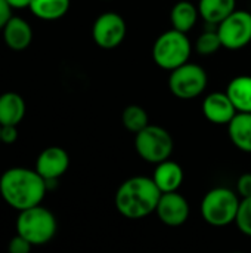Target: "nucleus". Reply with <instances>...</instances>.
Here are the masks:
<instances>
[{
	"mask_svg": "<svg viewBox=\"0 0 251 253\" xmlns=\"http://www.w3.org/2000/svg\"><path fill=\"white\" fill-rule=\"evenodd\" d=\"M46 191V181L36 169L12 168L0 176V194L3 200L19 212L40 205Z\"/></svg>",
	"mask_w": 251,
	"mask_h": 253,
	"instance_id": "nucleus-1",
	"label": "nucleus"
},
{
	"mask_svg": "<svg viewBox=\"0 0 251 253\" xmlns=\"http://www.w3.org/2000/svg\"><path fill=\"white\" fill-rule=\"evenodd\" d=\"M161 191L152 178L133 176L117 190L114 203L120 215L127 219H142L155 212Z\"/></svg>",
	"mask_w": 251,
	"mask_h": 253,
	"instance_id": "nucleus-2",
	"label": "nucleus"
},
{
	"mask_svg": "<svg viewBox=\"0 0 251 253\" xmlns=\"http://www.w3.org/2000/svg\"><path fill=\"white\" fill-rule=\"evenodd\" d=\"M56 228L55 215L40 205L21 211L16 219V234L22 236L33 246L49 243L55 237Z\"/></svg>",
	"mask_w": 251,
	"mask_h": 253,
	"instance_id": "nucleus-3",
	"label": "nucleus"
},
{
	"mask_svg": "<svg viewBox=\"0 0 251 253\" xmlns=\"http://www.w3.org/2000/svg\"><path fill=\"white\" fill-rule=\"evenodd\" d=\"M238 197V193L225 187L210 190L201 202V215L204 221L213 227H226L235 222L241 202Z\"/></svg>",
	"mask_w": 251,
	"mask_h": 253,
	"instance_id": "nucleus-4",
	"label": "nucleus"
},
{
	"mask_svg": "<svg viewBox=\"0 0 251 253\" xmlns=\"http://www.w3.org/2000/svg\"><path fill=\"white\" fill-rule=\"evenodd\" d=\"M191 56V42L186 33L175 28L163 33L152 46V58L155 64L167 71H172L185 62Z\"/></svg>",
	"mask_w": 251,
	"mask_h": 253,
	"instance_id": "nucleus-5",
	"label": "nucleus"
},
{
	"mask_svg": "<svg viewBox=\"0 0 251 253\" xmlns=\"http://www.w3.org/2000/svg\"><path fill=\"white\" fill-rule=\"evenodd\" d=\"M135 148L142 160L158 165L170 159L173 153V138L164 127L148 125L136 133Z\"/></svg>",
	"mask_w": 251,
	"mask_h": 253,
	"instance_id": "nucleus-6",
	"label": "nucleus"
},
{
	"mask_svg": "<svg viewBox=\"0 0 251 253\" xmlns=\"http://www.w3.org/2000/svg\"><path fill=\"white\" fill-rule=\"evenodd\" d=\"M207 82L206 70L188 61L170 71L169 87L179 99H194L206 90Z\"/></svg>",
	"mask_w": 251,
	"mask_h": 253,
	"instance_id": "nucleus-7",
	"label": "nucleus"
},
{
	"mask_svg": "<svg viewBox=\"0 0 251 253\" xmlns=\"http://www.w3.org/2000/svg\"><path fill=\"white\" fill-rule=\"evenodd\" d=\"M217 34L226 49L237 50L247 46L251 42V13L235 9L217 25Z\"/></svg>",
	"mask_w": 251,
	"mask_h": 253,
	"instance_id": "nucleus-8",
	"label": "nucleus"
},
{
	"mask_svg": "<svg viewBox=\"0 0 251 253\" xmlns=\"http://www.w3.org/2000/svg\"><path fill=\"white\" fill-rule=\"evenodd\" d=\"M126 21L120 13L105 12L96 18L92 27V37L102 49H114L126 37Z\"/></svg>",
	"mask_w": 251,
	"mask_h": 253,
	"instance_id": "nucleus-9",
	"label": "nucleus"
},
{
	"mask_svg": "<svg viewBox=\"0 0 251 253\" xmlns=\"http://www.w3.org/2000/svg\"><path fill=\"white\" fill-rule=\"evenodd\" d=\"M155 213L163 224L169 227H180L189 218V205L178 191L161 193Z\"/></svg>",
	"mask_w": 251,
	"mask_h": 253,
	"instance_id": "nucleus-10",
	"label": "nucleus"
},
{
	"mask_svg": "<svg viewBox=\"0 0 251 253\" xmlns=\"http://www.w3.org/2000/svg\"><path fill=\"white\" fill-rule=\"evenodd\" d=\"M70 166V156L61 147H47L36 162V170L47 181L61 178Z\"/></svg>",
	"mask_w": 251,
	"mask_h": 253,
	"instance_id": "nucleus-11",
	"label": "nucleus"
},
{
	"mask_svg": "<svg viewBox=\"0 0 251 253\" xmlns=\"http://www.w3.org/2000/svg\"><path fill=\"white\" fill-rule=\"evenodd\" d=\"M237 113L238 111L226 92H213L203 101V114L210 123L228 125Z\"/></svg>",
	"mask_w": 251,
	"mask_h": 253,
	"instance_id": "nucleus-12",
	"label": "nucleus"
},
{
	"mask_svg": "<svg viewBox=\"0 0 251 253\" xmlns=\"http://www.w3.org/2000/svg\"><path fill=\"white\" fill-rule=\"evenodd\" d=\"M3 39L4 43L12 50H24L31 44L33 30L30 24L18 16H10V19L3 27Z\"/></svg>",
	"mask_w": 251,
	"mask_h": 253,
	"instance_id": "nucleus-13",
	"label": "nucleus"
},
{
	"mask_svg": "<svg viewBox=\"0 0 251 253\" xmlns=\"http://www.w3.org/2000/svg\"><path fill=\"white\" fill-rule=\"evenodd\" d=\"M152 179L161 193L178 191L183 182V170L182 166L173 160H164L157 165Z\"/></svg>",
	"mask_w": 251,
	"mask_h": 253,
	"instance_id": "nucleus-14",
	"label": "nucleus"
},
{
	"mask_svg": "<svg viewBox=\"0 0 251 253\" xmlns=\"http://www.w3.org/2000/svg\"><path fill=\"white\" fill-rule=\"evenodd\" d=\"M228 132L232 144L238 150L251 153V113L238 111L228 123Z\"/></svg>",
	"mask_w": 251,
	"mask_h": 253,
	"instance_id": "nucleus-15",
	"label": "nucleus"
},
{
	"mask_svg": "<svg viewBox=\"0 0 251 253\" xmlns=\"http://www.w3.org/2000/svg\"><path fill=\"white\" fill-rule=\"evenodd\" d=\"M25 116V102L21 95L6 92L0 95V125L18 126Z\"/></svg>",
	"mask_w": 251,
	"mask_h": 253,
	"instance_id": "nucleus-16",
	"label": "nucleus"
},
{
	"mask_svg": "<svg viewBox=\"0 0 251 253\" xmlns=\"http://www.w3.org/2000/svg\"><path fill=\"white\" fill-rule=\"evenodd\" d=\"M226 93L237 111L251 113V76L234 77L226 87Z\"/></svg>",
	"mask_w": 251,
	"mask_h": 253,
	"instance_id": "nucleus-17",
	"label": "nucleus"
},
{
	"mask_svg": "<svg viewBox=\"0 0 251 253\" xmlns=\"http://www.w3.org/2000/svg\"><path fill=\"white\" fill-rule=\"evenodd\" d=\"M198 15H200V10L198 7H195L194 3L188 0H180L172 7V12H170L172 27L178 31L189 33L194 28L198 19Z\"/></svg>",
	"mask_w": 251,
	"mask_h": 253,
	"instance_id": "nucleus-18",
	"label": "nucleus"
},
{
	"mask_svg": "<svg viewBox=\"0 0 251 253\" xmlns=\"http://www.w3.org/2000/svg\"><path fill=\"white\" fill-rule=\"evenodd\" d=\"M237 0H200L198 10L209 24H220L235 10Z\"/></svg>",
	"mask_w": 251,
	"mask_h": 253,
	"instance_id": "nucleus-19",
	"label": "nucleus"
},
{
	"mask_svg": "<svg viewBox=\"0 0 251 253\" xmlns=\"http://www.w3.org/2000/svg\"><path fill=\"white\" fill-rule=\"evenodd\" d=\"M70 9V0H31L30 10L43 21H56Z\"/></svg>",
	"mask_w": 251,
	"mask_h": 253,
	"instance_id": "nucleus-20",
	"label": "nucleus"
},
{
	"mask_svg": "<svg viewBox=\"0 0 251 253\" xmlns=\"http://www.w3.org/2000/svg\"><path fill=\"white\" fill-rule=\"evenodd\" d=\"M121 122L129 132L138 133L149 125V117L145 108H142L141 105H129L121 114Z\"/></svg>",
	"mask_w": 251,
	"mask_h": 253,
	"instance_id": "nucleus-21",
	"label": "nucleus"
},
{
	"mask_svg": "<svg viewBox=\"0 0 251 253\" xmlns=\"http://www.w3.org/2000/svg\"><path fill=\"white\" fill-rule=\"evenodd\" d=\"M222 46V40L216 31H204L195 42V50L203 56H210L216 53Z\"/></svg>",
	"mask_w": 251,
	"mask_h": 253,
	"instance_id": "nucleus-22",
	"label": "nucleus"
},
{
	"mask_svg": "<svg viewBox=\"0 0 251 253\" xmlns=\"http://www.w3.org/2000/svg\"><path fill=\"white\" fill-rule=\"evenodd\" d=\"M235 224L243 234L251 237V197L241 199Z\"/></svg>",
	"mask_w": 251,
	"mask_h": 253,
	"instance_id": "nucleus-23",
	"label": "nucleus"
},
{
	"mask_svg": "<svg viewBox=\"0 0 251 253\" xmlns=\"http://www.w3.org/2000/svg\"><path fill=\"white\" fill-rule=\"evenodd\" d=\"M31 248H33V245L28 240H25L22 236H19V234H16L9 242V246H7V249H9L10 253H28L31 251Z\"/></svg>",
	"mask_w": 251,
	"mask_h": 253,
	"instance_id": "nucleus-24",
	"label": "nucleus"
},
{
	"mask_svg": "<svg viewBox=\"0 0 251 253\" xmlns=\"http://www.w3.org/2000/svg\"><path fill=\"white\" fill-rule=\"evenodd\" d=\"M237 193L241 199L251 197V173H244L238 178Z\"/></svg>",
	"mask_w": 251,
	"mask_h": 253,
	"instance_id": "nucleus-25",
	"label": "nucleus"
},
{
	"mask_svg": "<svg viewBox=\"0 0 251 253\" xmlns=\"http://www.w3.org/2000/svg\"><path fill=\"white\" fill-rule=\"evenodd\" d=\"M0 139L3 144H13L18 139V130L15 125H1L0 130Z\"/></svg>",
	"mask_w": 251,
	"mask_h": 253,
	"instance_id": "nucleus-26",
	"label": "nucleus"
},
{
	"mask_svg": "<svg viewBox=\"0 0 251 253\" xmlns=\"http://www.w3.org/2000/svg\"><path fill=\"white\" fill-rule=\"evenodd\" d=\"M12 16V7L9 6L7 0H0V30L6 25V22Z\"/></svg>",
	"mask_w": 251,
	"mask_h": 253,
	"instance_id": "nucleus-27",
	"label": "nucleus"
},
{
	"mask_svg": "<svg viewBox=\"0 0 251 253\" xmlns=\"http://www.w3.org/2000/svg\"><path fill=\"white\" fill-rule=\"evenodd\" d=\"M7 3L12 9H25L30 7L31 0H7Z\"/></svg>",
	"mask_w": 251,
	"mask_h": 253,
	"instance_id": "nucleus-28",
	"label": "nucleus"
},
{
	"mask_svg": "<svg viewBox=\"0 0 251 253\" xmlns=\"http://www.w3.org/2000/svg\"><path fill=\"white\" fill-rule=\"evenodd\" d=\"M0 130H1V125H0ZM0 142H1V139H0Z\"/></svg>",
	"mask_w": 251,
	"mask_h": 253,
	"instance_id": "nucleus-29",
	"label": "nucleus"
}]
</instances>
